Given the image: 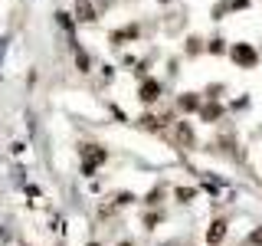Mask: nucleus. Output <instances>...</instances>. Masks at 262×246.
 I'll list each match as a JSON object with an SVG mask.
<instances>
[{
  "instance_id": "nucleus-4",
  "label": "nucleus",
  "mask_w": 262,
  "mask_h": 246,
  "mask_svg": "<svg viewBox=\"0 0 262 246\" xmlns=\"http://www.w3.org/2000/svg\"><path fill=\"white\" fill-rule=\"evenodd\" d=\"M76 13H79L82 23H95L98 20V16H95V7L89 4V0H76Z\"/></svg>"
},
{
  "instance_id": "nucleus-3",
  "label": "nucleus",
  "mask_w": 262,
  "mask_h": 246,
  "mask_svg": "<svg viewBox=\"0 0 262 246\" xmlns=\"http://www.w3.org/2000/svg\"><path fill=\"white\" fill-rule=\"evenodd\" d=\"M158 95H161V82H158V79H147L144 86H141V102H147V105H151Z\"/></svg>"
},
{
  "instance_id": "nucleus-5",
  "label": "nucleus",
  "mask_w": 262,
  "mask_h": 246,
  "mask_svg": "<svg viewBox=\"0 0 262 246\" xmlns=\"http://www.w3.org/2000/svg\"><path fill=\"white\" fill-rule=\"evenodd\" d=\"M223 236H226V220H216V223L210 227V233H207V243L213 246V243H220V240H223Z\"/></svg>"
},
{
  "instance_id": "nucleus-9",
  "label": "nucleus",
  "mask_w": 262,
  "mask_h": 246,
  "mask_svg": "<svg viewBox=\"0 0 262 246\" xmlns=\"http://www.w3.org/2000/svg\"><path fill=\"white\" fill-rule=\"evenodd\" d=\"M118 246H131V243H118Z\"/></svg>"
},
{
  "instance_id": "nucleus-10",
  "label": "nucleus",
  "mask_w": 262,
  "mask_h": 246,
  "mask_svg": "<svg viewBox=\"0 0 262 246\" xmlns=\"http://www.w3.org/2000/svg\"><path fill=\"white\" fill-rule=\"evenodd\" d=\"M89 246H98V243H89Z\"/></svg>"
},
{
  "instance_id": "nucleus-2",
  "label": "nucleus",
  "mask_w": 262,
  "mask_h": 246,
  "mask_svg": "<svg viewBox=\"0 0 262 246\" xmlns=\"http://www.w3.org/2000/svg\"><path fill=\"white\" fill-rule=\"evenodd\" d=\"M174 141L180 148H193V131H190L187 121H177V125H174Z\"/></svg>"
},
{
  "instance_id": "nucleus-8",
  "label": "nucleus",
  "mask_w": 262,
  "mask_h": 246,
  "mask_svg": "<svg viewBox=\"0 0 262 246\" xmlns=\"http://www.w3.org/2000/svg\"><path fill=\"white\" fill-rule=\"evenodd\" d=\"M249 246H262V227H259V230H252V233H249Z\"/></svg>"
},
{
  "instance_id": "nucleus-1",
  "label": "nucleus",
  "mask_w": 262,
  "mask_h": 246,
  "mask_svg": "<svg viewBox=\"0 0 262 246\" xmlns=\"http://www.w3.org/2000/svg\"><path fill=\"white\" fill-rule=\"evenodd\" d=\"M229 56H233V59L239 63V66H246V69H256V66H259V53H256V49H252L249 43L233 46V53H229Z\"/></svg>"
},
{
  "instance_id": "nucleus-7",
  "label": "nucleus",
  "mask_w": 262,
  "mask_h": 246,
  "mask_svg": "<svg viewBox=\"0 0 262 246\" xmlns=\"http://www.w3.org/2000/svg\"><path fill=\"white\" fill-rule=\"evenodd\" d=\"M200 115H203V121H213V118H220V105H207V109H203Z\"/></svg>"
},
{
  "instance_id": "nucleus-6",
  "label": "nucleus",
  "mask_w": 262,
  "mask_h": 246,
  "mask_svg": "<svg viewBox=\"0 0 262 246\" xmlns=\"http://www.w3.org/2000/svg\"><path fill=\"white\" fill-rule=\"evenodd\" d=\"M180 109H187V112H193V109H200V98H196L193 92H187L184 98H180Z\"/></svg>"
}]
</instances>
